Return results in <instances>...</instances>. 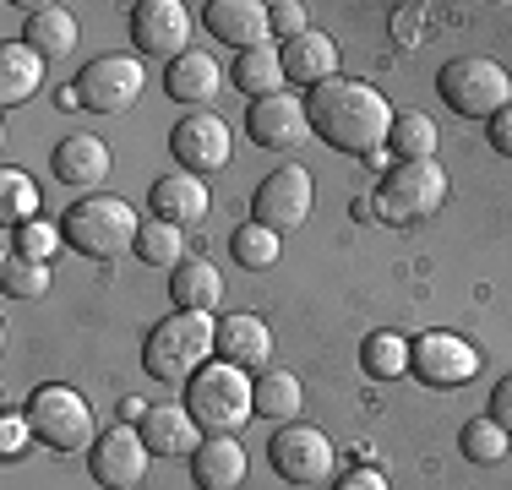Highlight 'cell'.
<instances>
[{
  "label": "cell",
  "instance_id": "33",
  "mask_svg": "<svg viewBox=\"0 0 512 490\" xmlns=\"http://www.w3.org/2000/svg\"><path fill=\"white\" fill-rule=\"evenodd\" d=\"M458 447H463V458H469V463H502L507 452H512V436L491 420V414H485V420H469V425H463Z\"/></svg>",
  "mask_w": 512,
  "mask_h": 490
},
{
  "label": "cell",
  "instance_id": "4",
  "mask_svg": "<svg viewBox=\"0 0 512 490\" xmlns=\"http://www.w3.org/2000/svg\"><path fill=\"white\" fill-rule=\"evenodd\" d=\"M186 409L197 414L207 436H235L240 425L256 414L251 403V376L229 360H207L197 376L186 382Z\"/></svg>",
  "mask_w": 512,
  "mask_h": 490
},
{
  "label": "cell",
  "instance_id": "23",
  "mask_svg": "<svg viewBox=\"0 0 512 490\" xmlns=\"http://www.w3.org/2000/svg\"><path fill=\"white\" fill-rule=\"evenodd\" d=\"M22 44L44 60L60 55H77V17L66 6H33L28 11V28H22Z\"/></svg>",
  "mask_w": 512,
  "mask_h": 490
},
{
  "label": "cell",
  "instance_id": "6",
  "mask_svg": "<svg viewBox=\"0 0 512 490\" xmlns=\"http://www.w3.org/2000/svg\"><path fill=\"white\" fill-rule=\"evenodd\" d=\"M436 98L463 120H491L512 104V77L491 55H458L436 71Z\"/></svg>",
  "mask_w": 512,
  "mask_h": 490
},
{
  "label": "cell",
  "instance_id": "18",
  "mask_svg": "<svg viewBox=\"0 0 512 490\" xmlns=\"http://www.w3.org/2000/svg\"><path fill=\"white\" fill-rule=\"evenodd\" d=\"M213 354L229 365H240V371H267V360H273V333H267V322L251 311L224 316V322H218V338H213Z\"/></svg>",
  "mask_w": 512,
  "mask_h": 490
},
{
  "label": "cell",
  "instance_id": "28",
  "mask_svg": "<svg viewBox=\"0 0 512 490\" xmlns=\"http://www.w3.org/2000/svg\"><path fill=\"white\" fill-rule=\"evenodd\" d=\"M251 403H256V414L262 420H295L300 414V403H306V392H300V376L295 371H256V382H251Z\"/></svg>",
  "mask_w": 512,
  "mask_h": 490
},
{
  "label": "cell",
  "instance_id": "36",
  "mask_svg": "<svg viewBox=\"0 0 512 490\" xmlns=\"http://www.w3.org/2000/svg\"><path fill=\"white\" fill-rule=\"evenodd\" d=\"M66 245L60 235V224H44V218H33V224H22L17 235H11V256H22V262H44L50 267V256Z\"/></svg>",
  "mask_w": 512,
  "mask_h": 490
},
{
  "label": "cell",
  "instance_id": "1",
  "mask_svg": "<svg viewBox=\"0 0 512 490\" xmlns=\"http://www.w3.org/2000/svg\"><path fill=\"white\" fill-rule=\"evenodd\" d=\"M306 115H311V131L327 147L355 153V158H371V153L387 147V131H393L398 109L387 104L376 88H365V82L333 77V82H322V88L306 93Z\"/></svg>",
  "mask_w": 512,
  "mask_h": 490
},
{
  "label": "cell",
  "instance_id": "19",
  "mask_svg": "<svg viewBox=\"0 0 512 490\" xmlns=\"http://www.w3.org/2000/svg\"><path fill=\"white\" fill-rule=\"evenodd\" d=\"M148 202H153V218H164L175 229H191L207 218V180L202 175H158Z\"/></svg>",
  "mask_w": 512,
  "mask_h": 490
},
{
  "label": "cell",
  "instance_id": "20",
  "mask_svg": "<svg viewBox=\"0 0 512 490\" xmlns=\"http://www.w3.org/2000/svg\"><path fill=\"white\" fill-rule=\"evenodd\" d=\"M278 55H284V71H289V82L295 88H322V82H333L338 77V44L327 39V33H300V39H289V44H278Z\"/></svg>",
  "mask_w": 512,
  "mask_h": 490
},
{
  "label": "cell",
  "instance_id": "15",
  "mask_svg": "<svg viewBox=\"0 0 512 490\" xmlns=\"http://www.w3.org/2000/svg\"><path fill=\"white\" fill-rule=\"evenodd\" d=\"M246 131H251V142H256V147H273V153H295V147L311 137L306 98H295V93L256 98V104L246 109Z\"/></svg>",
  "mask_w": 512,
  "mask_h": 490
},
{
  "label": "cell",
  "instance_id": "32",
  "mask_svg": "<svg viewBox=\"0 0 512 490\" xmlns=\"http://www.w3.org/2000/svg\"><path fill=\"white\" fill-rule=\"evenodd\" d=\"M137 256L148 267H169V273H175V267L186 262V229L164 224V218H148L142 235H137Z\"/></svg>",
  "mask_w": 512,
  "mask_h": 490
},
{
  "label": "cell",
  "instance_id": "38",
  "mask_svg": "<svg viewBox=\"0 0 512 490\" xmlns=\"http://www.w3.org/2000/svg\"><path fill=\"white\" fill-rule=\"evenodd\" d=\"M28 441H33L28 414H6V420H0V452H6V458H22V452H28Z\"/></svg>",
  "mask_w": 512,
  "mask_h": 490
},
{
  "label": "cell",
  "instance_id": "24",
  "mask_svg": "<svg viewBox=\"0 0 512 490\" xmlns=\"http://www.w3.org/2000/svg\"><path fill=\"white\" fill-rule=\"evenodd\" d=\"M169 300H175V311L213 316L218 300H224V278H218L213 262H180L175 273H169Z\"/></svg>",
  "mask_w": 512,
  "mask_h": 490
},
{
  "label": "cell",
  "instance_id": "2",
  "mask_svg": "<svg viewBox=\"0 0 512 490\" xmlns=\"http://www.w3.org/2000/svg\"><path fill=\"white\" fill-rule=\"evenodd\" d=\"M60 235L77 256H93V262H115L120 251H137L142 218L126 196H82V202L66 207L60 218Z\"/></svg>",
  "mask_w": 512,
  "mask_h": 490
},
{
  "label": "cell",
  "instance_id": "14",
  "mask_svg": "<svg viewBox=\"0 0 512 490\" xmlns=\"http://www.w3.org/2000/svg\"><path fill=\"white\" fill-rule=\"evenodd\" d=\"M169 153L186 175H213V169L229 164V126L213 115V109H191L175 131H169Z\"/></svg>",
  "mask_w": 512,
  "mask_h": 490
},
{
  "label": "cell",
  "instance_id": "39",
  "mask_svg": "<svg viewBox=\"0 0 512 490\" xmlns=\"http://www.w3.org/2000/svg\"><path fill=\"white\" fill-rule=\"evenodd\" d=\"M485 137H491V147H496L502 158H512V104L502 109V115L485 120Z\"/></svg>",
  "mask_w": 512,
  "mask_h": 490
},
{
  "label": "cell",
  "instance_id": "31",
  "mask_svg": "<svg viewBox=\"0 0 512 490\" xmlns=\"http://www.w3.org/2000/svg\"><path fill=\"white\" fill-rule=\"evenodd\" d=\"M33 218H39V186H33V175L0 169V224L17 235V229L33 224Z\"/></svg>",
  "mask_w": 512,
  "mask_h": 490
},
{
  "label": "cell",
  "instance_id": "11",
  "mask_svg": "<svg viewBox=\"0 0 512 490\" xmlns=\"http://www.w3.org/2000/svg\"><path fill=\"white\" fill-rule=\"evenodd\" d=\"M267 458H273L278 480H289V485H322L327 474H333L338 452H333V441L316 431V425H284V431L267 441Z\"/></svg>",
  "mask_w": 512,
  "mask_h": 490
},
{
  "label": "cell",
  "instance_id": "26",
  "mask_svg": "<svg viewBox=\"0 0 512 490\" xmlns=\"http://www.w3.org/2000/svg\"><path fill=\"white\" fill-rule=\"evenodd\" d=\"M235 88L251 98H273V93H284V82H289V71H284V55H278V44H262V49H246V55H235Z\"/></svg>",
  "mask_w": 512,
  "mask_h": 490
},
{
  "label": "cell",
  "instance_id": "5",
  "mask_svg": "<svg viewBox=\"0 0 512 490\" xmlns=\"http://www.w3.org/2000/svg\"><path fill=\"white\" fill-rule=\"evenodd\" d=\"M447 186H453V180H447V169L436 164V158H420V164H393V169H387V180L376 186L371 213L382 218V224H393V229L425 224L431 213H442Z\"/></svg>",
  "mask_w": 512,
  "mask_h": 490
},
{
  "label": "cell",
  "instance_id": "22",
  "mask_svg": "<svg viewBox=\"0 0 512 490\" xmlns=\"http://www.w3.org/2000/svg\"><path fill=\"white\" fill-rule=\"evenodd\" d=\"M191 480L202 490H240V480H246V447L235 436H207L191 452Z\"/></svg>",
  "mask_w": 512,
  "mask_h": 490
},
{
  "label": "cell",
  "instance_id": "34",
  "mask_svg": "<svg viewBox=\"0 0 512 490\" xmlns=\"http://www.w3.org/2000/svg\"><path fill=\"white\" fill-rule=\"evenodd\" d=\"M229 251H235L240 267H251V273H262V267L278 262V251H284V235H273V229L262 224H240L235 240H229Z\"/></svg>",
  "mask_w": 512,
  "mask_h": 490
},
{
  "label": "cell",
  "instance_id": "40",
  "mask_svg": "<svg viewBox=\"0 0 512 490\" xmlns=\"http://www.w3.org/2000/svg\"><path fill=\"white\" fill-rule=\"evenodd\" d=\"M491 420L512 436V376H502V382H496V392H491Z\"/></svg>",
  "mask_w": 512,
  "mask_h": 490
},
{
  "label": "cell",
  "instance_id": "10",
  "mask_svg": "<svg viewBox=\"0 0 512 490\" xmlns=\"http://www.w3.org/2000/svg\"><path fill=\"white\" fill-rule=\"evenodd\" d=\"M311 218V175L300 164H284L256 186L251 196V224L273 229V235H289Z\"/></svg>",
  "mask_w": 512,
  "mask_h": 490
},
{
  "label": "cell",
  "instance_id": "9",
  "mask_svg": "<svg viewBox=\"0 0 512 490\" xmlns=\"http://www.w3.org/2000/svg\"><path fill=\"white\" fill-rule=\"evenodd\" d=\"M409 371L420 376L425 387L453 392L463 382H474V371H480V349H474L469 338H458V333H420L409 343Z\"/></svg>",
  "mask_w": 512,
  "mask_h": 490
},
{
  "label": "cell",
  "instance_id": "30",
  "mask_svg": "<svg viewBox=\"0 0 512 490\" xmlns=\"http://www.w3.org/2000/svg\"><path fill=\"white\" fill-rule=\"evenodd\" d=\"M360 371L371 376V382H398V376L409 371V338L371 333V338L360 343Z\"/></svg>",
  "mask_w": 512,
  "mask_h": 490
},
{
  "label": "cell",
  "instance_id": "12",
  "mask_svg": "<svg viewBox=\"0 0 512 490\" xmlns=\"http://www.w3.org/2000/svg\"><path fill=\"white\" fill-rule=\"evenodd\" d=\"M131 44L137 55H158V60H180L191 55V11L180 0H137L131 6Z\"/></svg>",
  "mask_w": 512,
  "mask_h": 490
},
{
  "label": "cell",
  "instance_id": "7",
  "mask_svg": "<svg viewBox=\"0 0 512 490\" xmlns=\"http://www.w3.org/2000/svg\"><path fill=\"white\" fill-rule=\"evenodd\" d=\"M142 88H148V71H142L137 55H99L77 71V82L60 93V104L66 109L82 104L93 115H120V109H131L142 98Z\"/></svg>",
  "mask_w": 512,
  "mask_h": 490
},
{
  "label": "cell",
  "instance_id": "25",
  "mask_svg": "<svg viewBox=\"0 0 512 490\" xmlns=\"http://www.w3.org/2000/svg\"><path fill=\"white\" fill-rule=\"evenodd\" d=\"M218 82H224V71H218L213 55H180L164 66V93L175 98V104H207V98L218 93Z\"/></svg>",
  "mask_w": 512,
  "mask_h": 490
},
{
  "label": "cell",
  "instance_id": "21",
  "mask_svg": "<svg viewBox=\"0 0 512 490\" xmlns=\"http://www.w3.org/2000/svg\"><path fill=\"white\" fill-rule=\"evenodd\" d=\"M55 175L66 180V186H77V191L104 186V180H109V142L104 137H88V131L55 142Z\"/></svg>",
  "mask_w": 512,
  "mask_h": 490
},
{
  "label": "cell",
  "instance_id": "8",
  "mask_svg": "<svg viewBox=\"0 0 512 490\" xmlns=\"http://www.w3.org/2000/svg\"><path fill=\"white\" fill-rule=\"evenodd\" d=\"M28 425H33V436L55 452H93V441H99L93 409L82 403V392H71V387H39L33 392Z\"/></svg>",
  "mask_w": 512,
  "mask_h": 490
},
{
  "label": "cell",
  "instance_id": "35",
  "mask_svg": "<svg viewBox=\"0 0 512 490\" xmlns=\"http://www.w3.org/2000/svg\"><path fill=\"white\" fill-rule=\"evenodd\" d=\"M0 289H6L11 300H39V294H50V267L6 256V262H0Z\"/></svg>",
  "mask_w": 512,
  "mask_h": 490
},
{
  "label": "cell",
  "instance_id": "17",
  "mask_svg": "<svg viewBox=\"0 0 512 490\" xmlns=\"http://www.w3.org/2000/svg\"><path fill=\"white\" fill-rule=\"evenodd\" d=\"M142 441H148V452H158V458H175V452H197L202 447V425L197 414L186 409V403H148L142 409Z\"/></svg>",
  "mask_w": 512,
  "mask_h": 490
},
{
  "label": "cell",
  "instance_id": "13",
  "mask_svg": "<svg viewBox=\"0 0 512 490\" xmlns=\"http://www.w3.org/2000/svg\"><path fill=\"white\" fill-rule=\"evenodd\" d=\"M148 458H153V452H148V441H142V431L115 425V431H104L99 441H93L88 474L104 490H137L142 480H148Z\"/></svg>",
  "mask_w": 512,
  "mask_h": 490
},
{
  "label": "cell",
  "instance_id": "37",
  "mask_svg": "<svg viewBox=\"0 0 512 490\" xmlns=\"http://www.w3.org/2000/svg\"><path fill=\"white\" fill-rule=\"evenodd\" d=\"M267 22H273V39H300V33H311L306 28V6L300 0H278V6H267Z\"/></svg>",
  "mask_w": 512,
  "mask_h": 490
},
{
  "label": "cell",
  "instance_id": "16",
  "mask_svg": "<svg viewBox=\"0 0 512 490\" xmlns=\"http://www.w3.org/2000/svg\"><path fill=\"white\" fill-rule=\"evenodd\" d=\"M207 33L224 44H235L240 55L246 49H262L267 39H273V22H267V6L262 0H213V6L202 11Z\"/></svg>",
  "mask_w": 512,
  "mask_h": 490
},
{
  "label": "cell",
  "instance_id": "27",
  "mask_svg": "<svg viewBox=\"0 0 512 490\" xmlns=\"http://www.w3.org/2000/svg\"><path fill=\"white\" fill-rule=\"evenodd\" d=\"M44 88V55H33L28 44H6L0 49V104L17 109Z\"/></svg>",
  "mask_w": 512,
  "mask_h": 490
},
{
  "label": "cell",
  "instance_id": "3",
  "mask_svg": "<svg viewBox=\"0 0 512 490\" xmlns=\"http://www.w3.org/2000/svg\"><path fill=\"white\" fill-rule=\"evenodd\" d=\"M213 338H218V322L213 316H197V311H175L148 333L142 343V371L153 382H191L213 354Z\"/></svg>",
  "mask_w": 512,
  "mask_h": 490
},
{
  "label": "cell",
  "instance_id": "41",
  "mask_svg": "<svg viewBox=\"0 0 512 490\" xmlns=\"http://www.w3.org/2000/svg\"><path fill=\"white\" fill-rule=\"evenodd\" d=\"M333 490H393V485H387L376 469H349V474H338Z\"/></svg>",
  "mask_w": 512,
  "mask_h": 490
},
{
  "label": "cell",
  "instance_id": "29",
  "mask_svg": "<svg viewBox=\"0 0 512 490\" xmlns=\"http://www.w3.org/2000/svg\"><path fill=\"white\" fill-rule=\"evenodd\" d=\"M387 147L398 153V164H420V158H436V126L420 109H398L393 131H387Z\"/></svg>",
  "mask_w": 512,
  "mask_h": 490
}]
</instances>
